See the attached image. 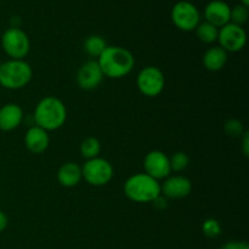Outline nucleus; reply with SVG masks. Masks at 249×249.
<instances>
[{"instance_id": "1", "label": "nucleus", "mask_w": 249, "mask_h": 249, "mask_svg": "<svg viewBox=\"0 0 249 249\" xmlns=\"http://www.w3.org/2000/svg\"><path fill=\"white\" fill-rule=\"evenodd\" d=\"M97 63L104 77L119 79L133 71L135 58L133 53L122 46H107L104 53L97 57Z\"/></svg>"}, {"instance_id": "2", "label": "nucleus", "mask_w": 249, "mask_h": 249, "mask_svg": "<svg viewBox=\"0 0 249 249\" xmlns=\"http://www.w3.org/2000/svg\"><path fill=\"white\" fill-rule=\"evenodd\" d=\"M36 125L50 131L60 129L67 119V109L63 102L55 96H46L38 102L34 109Z\"/></svg>"}, {"instance_id": "3", "label": "nucleus", "mask_w": 249, "mask_h": 249, "mask_svg": "<svg viewBox=\"0 0 249 249\" xmlns=\"http://www.w3.org/2000/svg\"><path fill=\"white\" fill-rule=\"evenodd\" d=\"M124 194L134 202L150 203L160 196V184L146 173H139L126 180Z\"/></svg>"}, {"instance_id": "4", "label": "nucleus", "mask_w": 249, "mask_h": 249, "mask_svg": "<svg viewBox=\"0 0 249 249\" xmlns=\"http://www.w3.org/2000/svg\"><path fill=\"white\" fill-rule=\"evenodd\" d=\"M32 75V67L23 60H10L0 63V85L5 89H22L31 82Z\"/></svg>"}, {"instance_id": "5", "label": "nucleus", "mask_w": 249, "mask_h": 249, "mask_svg": "<svg viewBox=\"0 0 249 249\" xmlns=\"http://www.w3.org/2000/svg\"><path fill=\"white\" fill-rule=\"evenodd\" d=\"M1 45L2 50L11 57V60H23L29 53L31 41L21 28L11 27L2 34Z\"/></svg>"}, {"instance_id": "6", "label": "nucleus", "mask_w": 249, "mask_h": 249, "mask_svg": "<svg viewBox=\"0 0 249 249\" xmlns=\"http://www.w3.org/2000/svg\"><path fill=\"white\" fill-rule=\"evenodd\" d=\"M82 177L91 186H104L113 178V167L104 158L88 160L82 167Z\"/></svg>"}, {"instance_id": "7", "label": "nucleus", "mask_w": 249, "mask_h": 249, "mask_svg": "<svg viewBox=\"0 0 249 249\" xmlns=\"http://www.w3.org/2000/svg\"><path fill=\"white\" fill-rule=\"evenodd\" d=\"M172 21L179 29L184 32H191L201 23V14L196 5L190 1L177 2L172 9Z\"/></svg>"}, {"instance_id": "8", "label": "nucleus", "mask_w": 249, "mask_h": 249, "mask_svg": "<svg viewBox=\"0 0 249 249\" xmlns=\"http://www.w3.org/2000/svg\"><path fill=\"white\" fill-rule=\"evenodd\" d=\"M164 74L155 66H147L141 70L136 79L138 89L147 97L158 96L164 89Z\"/></svg>"}, {"instance_id": "9", "label": "nucleus", "mask_w": 249, "mask_h": 249, "mask_svg": "<svg viewBox=\"0 0 249 249\" xmlns=\"http://www.w3.org/2000/svg\"><path fill=\"white\" fill-rule=\"evenodd\" d=\"M218 41L220 43V48H223L226 53H237L245 48L247 43V34L242 27L230 22L219 28Z\"/></svg>"}, {"instance_id": "10", "label": "nucleus", "mask_w": 249, "mask_h": 249, "mask_svg": "<svg viewBox=\"0 0 249 249\" xmlns=\"http://www.w3.org/2000/svg\"><path fill=\"white\" fill-rule=\"evenodd\" d=\"M143 167H145L146 174L156 180L167 179L172 172L169 157L162 151L148 152L143 160Z\"/></svg>"}, {"instance_id": "11", "label": "nucleus", "mask_w": 249, "mask_h": 249, "mask_svg": "<svg viewBox=\"0 0 249 249\" xmlns=\"http://www.w3.org/2000/svg\"><path fill=\"white\" fill-rule=\"evenodd\" d=\"M104 79V73L100 68L97 61H88L82 67L79 68L77 73V83L82 89L84 90H94L101 84Z\"/></svg>"}, {"instance_id": "12", "label": "nucleus", "mask_w": 249, "mask_h": 249, "mask_svg": "<svg viewBox=\"0 0 249 249\" xmlns=\"http://www.w3.org/2000/svg\"><path fill=\"white\" fill-rule=\"evenodd\" d=\"M192 184L187 178L177 175L168 177L165 181L160 185V194L167 198L179 199L189 196L191 194Z\"/></svg>"}, {"instance_id": "13", "label": "nucleus", "mask_w": 249, "mask_h": 249, "mask_svg": "<svg viewBox=\"0 0 249 249\" xmlns=\"http://www.w3.org/2000/svg\"><path fill=\"white\" fill-rule=\"evenodd\" d=\"M230 14L231 7L229 6L228 2L223 1V0H213V1L208 2L204 9L206 21L218 28L230 23Z\"/></svg>"}, {"instance_id": "14", "label": "nucleus", "mask_w": 249, "mask_h": 249, "mask_svg": "<svg viewBox=\"0 0 249 249\" xmlns=\"http://www.w3.org/2000/svg\"><path fill=\"white\" fill-rule=\"evenodd\" d=\"M49 143H50V139H49L48 131L44 130L43 128L34 125L27 130L26 136H24V145L32 153H36V155L43 153L49 147Z\"/></svg>"}, {"instance_id": "15", "label": "nucleus", "mask_w": 249, "mask_h": 249, "mask_svg": "<svg viewBox=\"0 0 249 249\" xmlns=\"http://www.w3.org/2000/svg\"><path fill=\"white\" fill-rule=\"evenodd\" d=\"M23 121V111L16 104H7L0 108V130L11 131Z\"/></svg>"}, {"instance_id": "16", "label": "nucleus", "mask_w": 249, "mask_h": 249, "mask_svg": "<svg viewBox=\"0 0 249 249\" xmlns=\"http://www.w3.org/2000/svg\"><path fill=\"white\" fill-rule=\"evenodd\" d=\"M82 167L77 163H65L57 172V180L62 186L74 187L82 180Z\"/></svg>"}, {"instance_id": "17", "label": "nucleus", "mask_w": 249, "mask_h": 249, "mask_svg": "<svg viewBox=\"0 0 249 249\" xmlns=\"http://www.w3.org/2000/svg\"><path fill=\"white\" fill-rule=\"evenodd\" d=\"M226 62H228V53L220 46L208 49L203 56L204 67L212 72L223 70Z\"/></svg>"}, {"instance_id": "18", "label": "nucleus", "mask_w": 249, "mask_h": 249, "mask_svg": "<svg viewBox=\"0 0 249 249\" xmlns=\"http://www.w3.org/2000/svg\"><path fill=\"white\" fill-rule=\"evenodd\" d=\"M195 31H196L197 38L203 43L212 44L218 40L219 28L211 24L209 22H201Z\"/></svg>"}, {"instance_id": "19", "label": "nucleus", "mask_w": 249, "mask_h": 249, "mask_svg": "<svg viewBox=\"0 0 249 249\" xmlns=\"http://www.w3.org/2000/svg\"><path fill=\"white\" fill-rule=\"evenodd\" d=\"M107 46L106 40L100 36H90L84 41L85 53L91 57H99Z\"/></svg>"}, {"instance_id": "20", "label": "nucleus", "mask_w": 249, "mask_h": 249, "mask_svg": "<svg viewBox=\"0 0 249 249\" xmlns=\"http://www.w3.org/2000/svg\"><path fill=\"white\" fill-rule=\"evenodd\" d=\"M100 151H101V143L97 139L92 138V136L85 139L82 145H80V153L87 160L96 158L99 156Z\"/></svg>"}, {"instance_id": "21", "label": "nucleus", "mask_w": 249, "mask_h": 249, "mask_svg": "<svg viewBox=\"0 0 249 249\" xmlns=\"http://www.w3.org/2000/svg\"><path fill=\"white\" fill-rule=\"evenodd\" d=\"M248 17H249V10L247 6H245V5L242 4L236 5L235 7L231 9V14H230L231 23L242 27L243 24L248 21Z\"/></svg>"}, {"instance_id": "22", "label": "nucleus", "mask_w": 249, "mask_h": 249, "mask_svg": "<svg viewBox=\"0 0 249 249\" xmlns=\"http://www.w3.org/2000/svg\"><path fill=\"white\" fill-rule=\"evenodd\" d=\"M170 162V168L174 172H182L184 169H186L187 165H189L190 158L189 156L185 152H175L172 157L169 158Z\"/></svg>"}, {"instance_id": "23", "label": "nucleus", "mask_w": 249, "mask_h": 249, "mask_svg": "<svg viewBox=\"0 0 249 249\" xmlns=\"http://www.w3.org/2000/svg\"><path fill=\"white\" fill-rule=\"evenodd\" d=\"M202 230L207 237L215 238L221 233V226L215 219H207L202 225Z\"/></svg>"}, {"instance_id": "24", "label": "nucleus", "mask_w": 249, "mask_h": 249, "mask_svg": "<svg viewBox=\"0 0 249 249\" xmlns=\"http://www.w3.org/2000/svg\"><path fill=\"white\" fill-rule=\"evenodd\" d=\"M225 133L231 138H241L245 134L242 122L237 119H230L225 124Z\"/></svg>"}, {"instance_id": "25", "label": "nucleus", "mask_w": 249, "mask_h": 249, "mask_svg": "<svg viewBox=\"0 0 249 249\" xmlns=\"http://www.w3.org/2000/svg\"><path fill=\"white\" fill-rule=\"evenodd\" d=\"M220 249H249V246L247 242H243V241H232V242H228L226 245H224Z\"/></svg>"}, {"instance_id": "26", "label": "nucleus", "mask_w": 249, "mask_h": 249, "mask_svg": "<svg viewBox=\"0 0 249 249\" xmlns=\"http://www.w3.org/2000/svg\"><path fill=\"white\" fill-rule=\"evenodd\" d=\"M248 131H245V134H243V139H242V148H243V153H245V156H248L249 153V139H248Z\"/></svg>"}, {"instance_id": "27", "label": "nucleus", "mask_w": 249, "mask_h": 249, "mask_svg": "<svg viewBox=\"0 0 249 249\" xmlns=\"http://www.w3.org/2000/svg\"><path fill=\"white\" fill-rule=\"evenodd\" d=\"M7 223H9V220H7L6 214H5L2 211H0V232H2V231L6 229Z\"/></svg>"}, {"instance_id": "28", "label": "nucleus", "mask_w": 249, "mask_h": 249, "mask_svg": "<svg viewBox=\"0 0 249 249\" xmlns=\"http://www.w3.org/2000/svg\"><path fill=\"white\" fill-rule=\"evenodd\" d=\"M241 4L245 5V6H249V0H241Z\"/></svg>"}]
</instances>
